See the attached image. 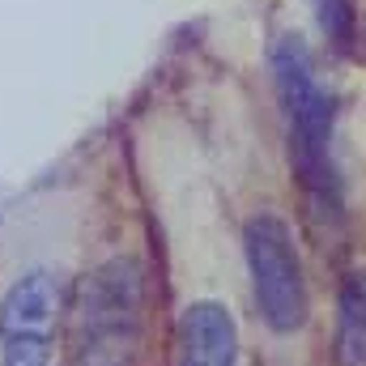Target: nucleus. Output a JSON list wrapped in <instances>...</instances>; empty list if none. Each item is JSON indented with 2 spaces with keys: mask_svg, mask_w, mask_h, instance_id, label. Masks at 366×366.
Segmentation results:
<instances>
[{
  "mask_svg": "<svg viewBox=\"0 0 366 366\" xmlns=\"http://www.w3.org/2000/svg\"><path fill=\"white\" fill-rule=\"evenodd\" d=\"M273 81L290 132V162L315 204H337L332 171V98L311 73V56L298 34H281L273 43Z\"/></svg>",
  "mask_w": 366,
  "mask_h": 366,
  "instance_id": "1",
  "label": "nucleus"
},
{
  "mask_svg": "<svg viewBox=\"0 0 366 366\" xmlns=\"http://www.w3.org/2000/svg\"><path fill=\"white\" fill-rule=\"evenodd\" d=\"M141 354V269L107 260L81 285L73 366H132Z\"/></svg>",
  "mask_w": 366,
  "mask_h": 366,
  "instance_id": "2",
  "label": "nucleus"
},
{
  "mask_svg": "<svg viewBox=\"0 0 366 366\" xmlns=\"http://www.w3.org/2000/svg\"><path fill=\"white\" fill-rule=\"evenodd\" d=\"M243 252L260 320L273 332H298L307 324V285L294 252V230L277 213H256L243 226Z\"/></svg>",
  "mask_w": 366,
  "mask_h": 366,
  "instance_id": "3",
  "label": "nucleus"
},
{
  "mask_svg": "<svg viewBox=\"0 0 366 366\" xmlns=\"http://www.w3.org/2000/svg\"><path fill=\"white\" fill-rule=\"evenodd\" d=\"M179 366H239V324L230 307L204 298L179 315Z\"/></svg>",
  "mask_w": 366,
  "mask_h": 366,
  "instance_id": "4",
  "label": "nucleus"
},
{
  "mask_svg": "<svg viewBox=\"0 0 366 366\" xmlns=\"http://www.w3.org/2000/svg\"><path fill=\"white\" fill-rule=\"evenodd\" d=\"M60 277L51 269H30L21 273L0 298V341L4 337H26V332H51L60 315Z\"/></svg>",
  "mask_w": 366,
  "mask_h": 366,
  "instance_id": "5",
  "label": "nucleus"
},
{
  "mask_svg": "<svg viewBox=\"0 0 366 366\" xmlns=\"http://www.w3.org/2000/svg\"><path fill=\"white\" fill-rule=\"evenodd\" d=\"M337 307V358L341 366H366V269L345 277Z\"/></svg>",
  "mask_w": 366,
  "mask_h": 366,
  "instance_id": "6",
  "label": "nucleus"
},
{
  "mask_svg": "<svg viewBox=\"0 0 366 366\" xmlns=\"http://www.w3.org/2000/svg\"><path fill=\"white\" fill-rule=\"evenodd\" d=\"M315 4V17L324 26V34L332 39L337 51H350L354 39H358V9L354 0H311Z\"/></svg>",
  "mask_w": 366,
  "mask_h": 366,
  "instance_id": "7",
  "label": "nucleus"
},
{
  "mask_svg": "<svg viewBox=\"0 0 366 366\" xmlns=\"http://www.w3.org/2000/svg\"><path fill=\"white\" fill-rule=\"evenodd\" d=\"M0 366H56L51 354V332H26V337H4Z\"/></svg>",
  "mask_w": 366,
  "mask_h": 366,
  "instance_id": "8",
  "label": "nucleus"
}]
</instances>
